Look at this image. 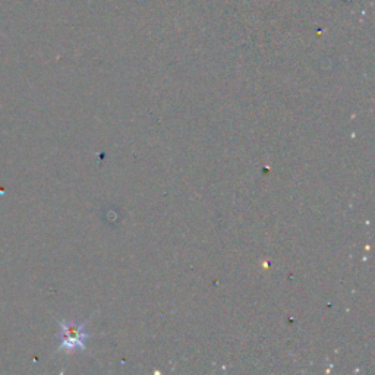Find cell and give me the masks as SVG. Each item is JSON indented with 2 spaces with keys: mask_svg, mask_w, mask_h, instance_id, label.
Instances as JSON below:
<instances>
[{
  "mask_svg": "<svg viewBox=\"0 0 375 375\" xmlns=\"http://www.w3.org/2000/svg\"><path fill=\"white\" fill-rule=\"evenodd\" d=\"M86 323H75V321H60V332L59 339L60 345L59 349L62 350H85L86 340L90 339L93 335L86 332Z\"/></svg>",
  "mask_w": 375,
  "mask_h": 375,
  "instance_id": "1",
  "label": "cell"
}]
</instances>
